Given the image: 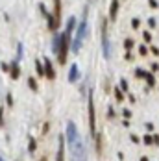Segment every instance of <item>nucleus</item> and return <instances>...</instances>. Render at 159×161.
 Listing matches in <instances>:
<instances>
[{"instance_id":"nucleus-1","label":"nucleus","mask_w":159,"mask_h":161,"mask_svg":"<svg viewBox=\"0 0 159 161\" xmlns=\"http://www.w3.org/2000/svg\"><path fill=\"white\" fill-rule=\"evenodd\" d=\"M87 19H81V22H80V26H78V30H76V37H74V41H72V52L74 54H78L80 52V48H81V41L85 39V35H87Z\"/></svg>"},{"instance_id":"nucleus-2","label":"nucleus","mask_w":159,"mask_h":161,"mask_svg":"<svg viewBox=\"0 0 159 161\" xmlns=\"http://www.w3.org/2000/svg\"><path fill=\"white\" fill-rule=\"evenodd\" d=\"M70 154H72V161H87V150H85V145H83L80 135L74 141V145L70 146Z\"/></svg>"},{"instance_id":"nucleus-3","label":"nucleus","mask_w":159,"mask_h":161,"mask_svg":"<svg viewBox=\"0 0 159 161\" xmlns=\"http://www.w3.org/2000/svg\"><path fill=\"white\" fill-rule=\"evenodd\" d=\"M70 48V37L67 34H61L59 35V48H57V61L61 63H67V52Z\"/></svg>"},{"instance_id":"nucleus-4","label":"nucleus","mask_w":159,"mask_h":161,"mask_svg":"<svg viewBox=\"0 0 159 161\" xmlns=\"http://www.w3.org/2000/svg\"><path fill=\"white\" fill-rule=\"evenodd\" d=\"M89 130H91V135H96V117H94V102H93L91 89H89Z\"/></svg>"},{"instance_id":"nucleus-5","label":"nucleus","mask_w":159,"mask_h":161,"mask_svg":"<svg viewBox=\"0 0 159 161\" xmlns=\"http://www.w3.org/2000/svg\"><path fill=\"white\" fill-rule=\"evenodd\" d=\"M102 52H104V58L105 59L111 58V45H109L107 34H105V20H104V24H102Z\"/></svg>"},{"instance_id":"nucleus-6","label":"nucleus","mask_w":159,"mask_h":161,"mask_svg":"<svg viewBox=\"0 0 159 161\" xmlns=\"http://www.w3.org/2000/svg\"><path fill=\"white\" fill-rule=\"evenodd\" d=\"M78 128H76V124L74 122H69L67 124V143H69V146H72L74 145V141L78 139Z\"/></svg>"},{"instance_id":"nucleus-7","label":"nucleus","mask_w":159,"mask_h":161,"mask_svg":"<svg viewBox=\"0 0 159 161\" xmlns=\"http://www.w3.org/2000/svg\"><path fill=\"white\" fill-rule=\"evenodd\" d=\"M39 9H41V13L45 15V19H46V22H48V30H57V24H56V20H54V15H52L48 9L45 7V4H39Z\"/></svg>"},{"instance_id":"nucleus-8","label":"nucleus","mask_w":159,"mask_h":161,"mask_svg":"<svg viewBox=\"0 0 159 161\" xmlns=\"http://www.w3.org/2000/svg\"><path fill=\"white\" fill-rule=\"evenodd\" d=\"M45 76L48 80H54L56 78V70H54V67H52V61L48 58H45Z\"/></svg>"},{"instance_id":"nucleus-9","label":"nucleus","mask_w":159,"mask_h":161,"mask_svg":"<svg viewBox=\"0 0 159 161\" xmlns=\"http://www.w3.org/2000/svg\"><path fill=\"white\" fill-rule=\"evenodd\" d=\"M78 80H80V69H78L76 63H74V65H70V70H69V82L74 83V82H78Z\"/></svg>"},{"instance_id":"nucleus-10","label":"nucleus","mask_w":159,"mask_h":161,"mask_svg":"<svg viewBox=\"0 0 159 161\" xmlns=\"http://www.w3.org/2000/svg\"><path fill=\"white\" fill-rule=\"evenodd\" d=\"M54 20L59 26V22H61V0H54Z\"/></svg>"},{"instance_id":"nucleus-11","label":"nucleus","mask_w":159,"mask_h":161,"mask_svg":"<svg viewBox=\"0 0 159 161\" xmlns=\"http://www.w3.org/2000/svg\"><path fill=\"white\" fill-rule=\"evenodd\" d=\"M116 13H119V0H111V7H109V19L116 20Z\"/></svg>"},{"instance_id":"nucleus-12","label":"nucleus","mask_w":159,"mask_h":161,"mask_svg":"<svg viewBox=\"0 0 159 161\" xmlns=\"http://www.w3.org/2000/svg\"><path fill=\"white\" fill-rule=\"evenodd\" d=\"M9 76H11L13 80H17V78L20 76V67H19V63H17V61H13V63H11V67H9Z\"/></svg>"},{"instance_id":"nucleus-13","label":"nucleus","mask_w":159,"mask_h":161,"mask_svg":"<svg viewBox=\"0 0 159 161\" xmlns=\"http://www.w3.org/2000/svg\"><path fill=\"white\" fill-rule=\"evenodd\" d=\"M74 28H76V19H74V17H70V19H69V22H67V30H65V34H67L69 37L72 35Z\"/></svg>"},{"instance_id":"nucleus-14","label":"nucleus","mask_w":159,"mask_h":161,"mask_svg":"<svg viewBox=\"0 0 159 161\" xmlns=\"http://www.w3.org/2000/svg\"><path fill=\"white\" fill-rule=\"evenodd\" d=\"M63 143H65V139L59 135V148H57V156H56L57 161H65V154H63Z\"/></svg>"},{"instance_id":"nucleus-15","label":"nucleus","mask_w":159,"mask_h":161,"mask_svg":"<svg viewBox=\"0 0 159 161\" xmlns=\"http://www.w3.org/2000/svg\"><path fill=\"white\" fill-rule=\"evenodd\" d=\"M35 70H37V76L39 78H45V67H43V63H41L39 59L35 61Z\"/></svg>"},{"instance_id":"nucleus-16","label":"nucleus","mask_w":159,"mask_h":161,"mask_svg":"<svg viewBox=\"0 0 159 161\" xmlns=\"http://www.w3.org/2000/svg\"><path fill=\"white\" fill-rule=\"evenodd\" d=\"M28 150H30L31 154H34L35 150H37V141H35L34 137H30V139H28Z\"/></svg>"},{"instance_id":"nucleus-17","label":"nucleus","mask_w":159,"mask_h":161,"mask_svg":"<svg viewBox=\"0 0 159 161\" xmlns=\"http://www.w3.org/2000/svg\"><path fill=\"white\" fill-rule=\"evenodd\" d=\"M144 80L148 82V85H150V87H152V85H155V78H154V74H152V72H146Z\"/></svg>"},{"instance_id":"nucleus-18","label":"nucleus","mask_w":159,"mask_h":161,"mask_svg":"<svg viewBox=\"0 0 159 161\" xmlns=\"http://www.w3.org/2000/svg\"><path fill=\"white\" fill-rule=\"evenodd\" d=\"M28 85L31 91H37V80L35 78H28Z\"/></svg>"},{"instance_id":"nucleus-19","label":"nucleus","mask_w":159,"mask_h":161,"mask_svg":"<svg viewBox=\"0 0 159 161\" xmlns=\"http://www.w3.org/2000/svg\"><path fill=\"white\" fill-rule=\"evenodd\" d=\"M57 48H59V35H54V45H52V50L57 52Z\"/></svg>"},{"instance_id":"nucleus-20","label":"nucleus","mask_w":159,"mask_h":161,"mask_svg":"<svg viewBox=\"0 0 159 161\" xmlns=\"http://www.w3.org/2000/svg\"><path fill=\"white\" fill-rule=\"evenodd\" d=\"M143 141H144V143H146V145H152V143H154V137H152V135H150V133H146V135H144V137H143Z\"/></svg>"},{"instance_id":"nucleus-21","label":"nucleus","mask_w":159,"mask_h":161,"mask_svg":"<svg viewBox=\"0 0 159 161\" xmlns=\"http://www.w3.org/2000/svg\"><path fill=\"white\" fill-rule=\"evenodd\" d=\"M124 48H126V50H131V48H133V41H131V39H126V41H124Z\"/></svg>"},{"instance_id":"nucleus-22","label":"nucleus","mask_w":159,"mask_h":161,"mask_svg":"<svg viewBox=\"0 0 159 161\" xmlns=\"http://www.w3.org/2000/svg\"><path fill=\"white\" fill-rule=\"evenodd\" d=\"M115 96H116V100H119V102H122V98H124V93H122L120 89H115Z\"/></svg>"},{"instance_id":"nucleus-23","label":"nucleus","mask_w":159,"mask_h":161,"mask_svg":"<svg viewBox=\"0 0 159 161\" xmlns=\"http://www.w3.org/2000/svg\"><path fill=\"white\" fill-rule=\"evenodd\" d=\"M120 91H122V93H126V91H128V82H126L124 78L120 80Z\"/></svg>"},{"instance_id":"nucleus-24","label":"nucleus","mask_w":159,"mask_h":161,"mask_svg":"<svg viewBox=\"0 0 159 161\" xmlns=\"http://www.w3.org/2000/svg\"><path fill=\"white\" fill-rule=\"evenodd\" d=\"M96 152H98V154L102 152V137H100V135L96 137Z\"/></svg>"},{"instance_id":"nucleus-25","label":"nucleus","mask_w":159,"mask_h":161,"mask_svg":"<svg viewBox=\"0 0 159 161\" xmlns=\"http://www.w3.org/2000/svg\"><path fill=\"white\" fill-rule=\"evenodd\" d=\"M17 50H19V54H17V59L15 61H20V58H22V45H20V43L17 45Z\"/></svg>"},{"instance_id":"nucleus-26","label":"nucleus","mask_w":159,"mask_h":161,"mask_svg":"<svg viewBox=\"0 0 159 161\" xmlns=\"http://www.w3.org/2000/svg\"><path fill=\"white\" fill-rule=\"evenodd\" d=\"M135 76H137V78H144V76H146V70L137 69V70H135Z\"/></svg>"},{"instance_id":"nucleus-27","label":"nucleus","mask_w":159,"mask_h":161,"mask_svg":"<svg viewBox=\"0 0 159 161\" xmlns=\"http://www.w3.org/2000/svg\"><path fill=\"white\" fill-rule=\"evenodd\" d=\"M139 54H141V56H146V54H148V48H146V46L143 45V46L139 48Z\"/></svg>"},{"instance_id":"nucleus-28","label":"nucleus","mask_w":159,"mask_h":161,"mask_svg":"<svg viewBox=\"0 0 159 161\" xmlns=\"http://www.w3.org/2000/svg\"><path fill=\"white\" fill-rule=\"evenodd\" d=\"M143 37H144V41H146V43H150V41H152V35L148 34V31H144V34H143Z\"/></svg>"},{"instance_id":"nucleus-29","label":"nucleus","mask_w":159,"mask_h":161,"mask_svg":"<svg viewBox=\"0 0 159 161\" xmlns=\"http://www.w3.org/2000/svg\"><path fill=\"white\" fill-rule=\"evenodd\" d=\"M139 24H141L139 19H133V20H131V26H133V28H139Z\"/></svg>"},{"instance_id":"nucleus-30","label":"nucleus","mask_w":159,"mask_h":161,"mask_svg":"<svg viewBox=\"0 0 159 161\" xmlns=\"http://www.w3.org/2000/svg\"><path fill=\"white\" fill-rule=\"evenodd\" d=\"M6 102H7V106H13V96L7 94V96H6Z\"/></svg>"},{"instance_id":"nucleus-31","label":"nucleus","mask_w":159,"mask_h":161,"mask_svg":"<svg viewBox=\"0 0 159 161\" xmlns=\"http://www.w3.org/2000/svg\"><path fill=\"white\" fill-rule=\"evenodd\" d=\"M122 115L126 117V119H130V117H131V111H130V109H124V111H122Z\"/></svg>"},{"instance_id":"nucleus-32","label":"nucleus","mask_w":159,"mask_h":161,"mask_svg":"<svg viewBox=\"0 0 159 161\" xmlns=\"http://www.w3.org/2000/svg\"><path fill=\"white\" fill-rule=\"evenodd\" d=\"M107 115H109V119H115V109H113V107H109V111H107Z\"/></svg>"},{"instance_id":"nucleus-33","label":"nucleus","mask_w":159,"mask_h":161,"mask_svg":"<svg viewBox=\"0 0 159 161\" xmlns=\"http://www.w3.org/2000/svg\"><path fill=\"white\" fill-rule=\"evenodd\" d=\"M148 4H150V6H152V7H157V6H159V4H157V2H155V0H148Z\"/></svg>"},{"instance_id":"nucleus-34","label":"nucleus","mask_w":159,"mask_h":161,"mask_svg":"<svg viewBox=\"0 0 159 161\" xmlns=\"http://www.w3.org/2000/svg\"><path fill=\"white\" fill-rule=\"evenodd\" d=\"M148 24H150V26L154 28V26H155V19H148Z\"/></svg>"},{"instance_id":"nucleus-35","label":"nucleus","mask_w":159,"mask_h":161,"mask_svg":"<svg viewBox=\"0 0 159 161\" xmlns=\"http://www.w3.org/2000/svg\"><path fill=\"white\" fill-rule=\"evenodd\" d=\"M2 117H4V111H2V107H0V126L4 124V121H2Z\"/></svg>"},{"instance_id":"nucleus-36","label":"nucleus","mask_w":159,"mask_h":161,"mask_svg":"<svg viewBox=\"0 0 159 161\" xmlns=\"http://www.w3.org/2000/svg\"><path fill=\"white\" fill-rule=\"evenodd\" d=\"M0 67H2V69H4V70H6V72H7V70H9V65H7V63H2V65H0Z\"/></svg>"},{"instance_id":"nucleus-37","label":"nucleus","mask_w":159,"mask_h":161,"mask_svg":"<svg viewBox=\"0 0 159 161\" xmlns=\"http://www.w3.org/2000/svg\"><path fill=\"white\" fill-rule=\"evenodd\" d=\"M126 59H128V61H131V52H130V50L126 52Z\"/></svg>"},{"instance_id":"nucleus-38","label":"nucleus","mask_w":159,"mask_h":161,"mask_svg":"<svg viewBox=\"0 0 159 161\" xmlns=\"http://www.w3.org/2000/svg\"><path fill=\"white\" fill-rule=\"evenodd\" d=\"M154 145H159V135H154Z\"/></svg>"},{"instance_id":"nucleus-39","label":"nucleus","mask_w":159,"mask_h":161,"mask_svg":"<svg viewBox=\"0 0 159 161\" xmlns=\"http://www.w3.org/2000/svg\"><path fill=\"white\" fill-rule=\"evenodd\" d=\"M141 161H148V157H144V156H143V157H141Z\"/></svg>"},{"instance_id":"nucleus-40","label":"nucleus","mask_w":159,"mask_h":161,"mask_svg":"<svg viewBox=\"0 0 159 161\" xmlns=\"http://www.w3.org/2000/svg\"><path fill=\"white\" fill-rule=\"evenodd\" d=\"M0 161H4V159H2V156H0Z\"/></svg>"},{"instance_id":"nucleus-41","label":"nucleus","mask_w":159,"mask_h":161,"mask_svg":"<svg viewBox=\"0 0 159 161\" xmlns=\"http://www.w3.org/2000/svg\"><path fill=\"white\" fill-rule=\"evenodd\" d=\"M41 161H46V159H45V157H43V159H41Z\"/></svg>"}]
</instances>
